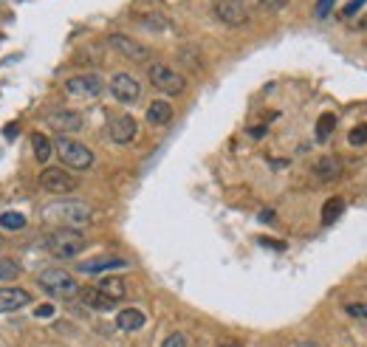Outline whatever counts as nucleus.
<instances>
[{"label":"nucleus","mask_w":367,"mask_h":347,"mask_svg":"<svg viewBox=\"0 0 367 347\" xmlns=\"http://www.w3.org/2000/svg\"><path fill=\"white\" fill-rule=\"evenodd\" d=\"M221 347H240L237 341H226V344H221Z\"/></svg>","instance_id":"obj_35"},{"label":"nucleus","mask_w":367,"mask_h":347,"mask_svg":"<svg viewBox=\"0 0 367 347\" xmlns=\"http://www.w3.org/2000/svg\"><path fill=\"white\" fill-rule=\"evenodd\" d=\"M66 90H68V97H74V99L94 102V99L102 97L105 82L97 74H77V77H68L66 79Z\"/></svg>","instance_id":"obj_7"},{"label":"nucleus","mask_w":367,"mask_h":347,"mask_svg":"<svg viewBox=\"0 0 367 347\" xmlns=\"http://www.w3.org/2000/svg\"><path fill=\"white\" fill-rule=\"evenodd\" d=\"M147 77H150V85L161 93H167V97H178V93L187 90V79H184L175 68L164 66V62H150Z\"/></svg>","instance_id":"obj_5"},{"label":"nucleus","mask_w":367,"mask_h":347,"mask_svg":"<svg viewBox=\"0 0 367 347\" xmlns=\"http://www.w3.org/2000/svg\"><path fill=\"white\" fill-rule=\"evenodd\" d=\"M348 144L350 147H364L367 144V124H359V128H353L348 133Z\"/></svg>","instance_id":"obj_25"},{"label":"nucleus","mask_w":367,"mask_h":347,"mask_svg":"<svg viewBox=\"0 0 367 347\" xmlns=\"http://www.w3.org/2000/svg\"><path fill=\"white\" fill-rule=\"evenodd\" d=\"M136 133H139V121L133 116H116L110 121V139L116 144H130L136 139Z\"/></svg>","instance_id":"obj_13"},{"label":"nucleus","mask_w":367,"mask_h":347,"mask_svg":"<svg viewBox=\"0 0 367 347\" xmlns=\"http://www.w3.org/2000/svg\"><path fill=\"white\" fill-rule=\"evenodd\" d=\"M17 133H20V124H9V128H3V136L6 139H14Z\"/></svg>","instance_id":"obj_32"},{"label":"nucleus","mask_w":367,"mask_h":347,"mask_svg":"<svg viewBox=\"0 0 367 347\" xmlns=\"http://www.w3.org/2000/svg\"><path fill=\"white\" fill-rule=\"evenodd\" d=\"M161 347H190V341H187V336H184V333H170Z\"/></svg>","instance_id":"obj_27"},{"label":"nucleus","mask_w":367,"mask_h":347,"mask_svg":"<svg viewBox=\"0 0 367 347\" xmlns=\"http://www.w3.org/2000/svg\"><path fill=\"white\" fill-rule=\"evenodd\" d=\"M110 93H113V99L116 102H121V105H133V102H139V97H141V85H139V79L133 77V74H113V79H110Z\"/></svg>","instance_id":"obj_8"},{"label":"nucleus","mask_w":367,"mask_h":347,"mask_svg":"<svg viewBox=\"0 0 367 347\" xmlns=\"http://www.w3.org/2000/svg\"><path fill=\"white\" fill-rule=\"evenodd\" d=\"M40 189H46L48 195H71L79 189V181L63 167H46L40 172Z\"/></svg>","instance_id":"obj_6"},{"label":"nucleus","mask_w":367,"mask_h":347,"mask_svg":"<svg viewBox=\"0 0 367 347\" xmlns=\"http://www.w3.org/2000/svg\"><path fill=\"white\" fill-rule=\"evenodd\" d=\"M294 347H319V344H317V341H297Z\"/></svg>","instance_id":"obj_34"},{"label":"nucleus","mask_w":367,"mask_h":347,"mask_svg":"<svg viewBox=\"0 0 367 347\" xmlns=\"http://www.w3.org/2000/svg\"><path fill=\"white\" fill-rule=\"evenodd\" d=\"M212 12H215V17L224 26H243L249 20V12H246V6H243L240 0H218V3L212 6Z\"/></svg>","instance_id":"obj_10"},{"label":"nucleus","mask_w":367,"mask_h":347,"mask_svg":"<svg viewBox=\"0 0 367 347\" xmlns=\"http://www.w3.org/2000/svg\"><path fill=\"white\" fill-rule=\"evenodd\" d=\"M364 3H367V0H350V3L342 9V14H345V17H353V14H356V12H359Z\"/></svg>","instance_id":"obj_29"},{"label":"nucleus","mask_w":367,"mask_h":347,"mask_svg":"<svg viewBox=\"0 0 367 347\" xmlns=\"http://www.w3.org/2000/svg\"><path fill=\"white\" fill-rule=\"evenodd\" d=\"M147 121L152 124V128H164V124H170L172 121V105L164 102V99H156L147 108Z\"/></svg>","instance_id":"obj_17"},{"label":"nucleus","mask_w":367,"mask_h":347,"mask_svg":"<svg viewBox=\"0 0 367 347\" xmlns=\"http://www.w3.org/2000/svg\"><path fill=\"white\" fill-rule=\"evenodd\" d=\"M345 313L353 317V319H367V302H348Z\"/></svg>","instance_id":"obj_26"},{"label":"nucleus","mask_w":367,"mask_h":347,"mask_svg":"<svg viewBox=\"0 0 367 347\" xmlns=\"http://www.w3.org/2000/svg\"><path fill=\"white\" fill-rule=\"evenodd\" d=\"M57 155H59V161H63L66 167L77 170V172H88L90 167H94V152H90L82 141L71 139V136H57V141H51Z\"/></svg>","instance_id":"obj_2"},{"label":"nucleus","mask_w":367,"mask_h":347,"mask_svg":"<svg viewBox=\"0 0 367 347\" xmlns=\"http://www.w3.org/2000/svg\"><path fill=\"white\" fill-rule=\"evenodd\" d=\"M333 128H336V116L333 113H322L319 121H317V139L319 141H328V136L333 133Z\"/></svg>","instance_id":"obj_22"},{"label":"nucleus","mask_w":367,"mask_h":347,"mask_svg":"<svg viewBox=\"0 0 367 347\" xmlns=\"http://www.w3.org/2000/svg\"><path fill=\"white\" fill-rule=\"evenodd\" d=\"M116 268H128V260L125 257H94V260L79 263L82 274H105V271H116Z\"/></svg>","instance_id":"obj_15"},{"label":"nucleus","mask_w":367,"mask_h":347,"mask_svg":"<svg viewBox=\"0 0 367 347\" xmlns=\"http://www.w3.org/2000/svg\"><path fill=\"white\" fill-rule=\"evenodd\" d=\"M32 150H34V159H37L40 164H46V161L51 159V152H54V144H51L43 133H34V136H32Z\"/></svg>","instance_id":"obj_20"},{"label":"nucleus","mask_w":367,"mask_h":347,"mask_svg":"<svg viewBox=\"0 0 367 347\" xmlns=\"http://www.w3.org/2000/svg\"><path fill=\"white\" fill-rule=\"evenodd\" d=\"M77 297H79V302L85 305V308H90V310H113L116 308V299H110L108 294H102L97 286L94 288H79L77 291Z\"/></svg>","instance_id":"obj_14"},{"label":"nucleus","mask_w":367,"mask_h":347,"mask_svg":"<svg viewBox=\"0 0 367 347\" xmlns=\"http://www.w3.org/2000/svg\"><path fill=\"white\" fill-rule=\"evenodd\" d=\"M257 3H260V9H266V12H280V9H286L288 0H257Z\"/></svg>","instance_id":"obj_28"},{"label":"nucleus","mask_w":367,"mask_h":347,"mask_svg":"<svg viewBox=\"0 0 367 347\" xmlns=\"http://www.w3.org/2000/svg\"><path fill=\"white\" fill-rule=\"evenodd\" d=\"M144 322H147V319H144V313H141L139 308H125V310H119V317H116L119 330H128V333L141 330Z\"/></svg>","instance_id":"obj_18"},{"label":"nucleus","mask_w":367,"mask_h":347,"mask_svg":"<svg viewBox=\"0 0 367 347\" xmlns=\"http://www.w3.org/2000/svg\"><path fill=\"white\" fill-rule=\"evenodd\" d=\"M34 317H40V319H48V317H54V305H40V308L34 310Z\"/></svg>","instance_id":"obj_31"},{"label":"nucleus","mask_w":367,"mask_h":347,"mask_svg":"<svg viewBox=\"0 0 367 347\" xmlns=\"http://www.w3.org/2000/svg\"><path fill=\"white\" fill-rule=\"evenodd\" d=\"M32 302V294L26 288H17V286H3L0 288V313H12V310H20Z\"/></svg>","instance_id":"obj_12"},{"label":"nucleus","mask_w":367,"mask_h":347,"mask_svg":"<svg viewBox=\"0 0 367 347\" xmlns=\"http://www.w3.org/2000/svg\"><path fill=\"white\" fill-rule=\"evenodd\" d=\"M23 226H26V215H20V212H3V215H0V229L17 232Z\"/></svg>","instance_id":"obj_23"},{"label":"nucleus","mask_w":367,"mask_h":347,"mask_svg":"<svg viewBox=\"0 0 367 347\" xmlns=\"http://www.w3.org/2000/svg\"><path fill=\"white\" fill-rule=\"evenodd\" d=\"M20 277V266L9 257H0V279H17Z\"/></svg>","instance_id":"obj_24"},{"label":"nucleus","mask_w":367,"mask_h":347,"mask_svg":"<svg viewBox=\"0 0 367 347\" xmlns=\"http://www.w3.org/2000/svg\"><path fill=\"white\" fill-rule=\"evenodd\" d=\"M37 282H40V288H43L48 297H54V299H74L77 291H79L77 279H74L66 268H57V266L43 268L40 277H37Z\"/></svg>","instance_id":"obj_4"},{"label":"nucleus","mask_w":367,"mask_h":347,"mask_svg":"<svg viewBox=\"0 0 367 347\" xmlns=\"http://www.w3.org/2000/svg\"><path fill=\"white\" fill-rule=\"evenodd\" d=\"M43 217L54 226L82 232L90 220H94V212H90V206L82 204V201H57V204H48L43 209Z\"/></svg>","instance_id":"obj_1"},{"label":"nucleus","mask_w":367,"mask_h":347,"mask_svg":"<svg viewBox=\"0 0 367 347\" xmlns=\"http://www.w3.org/2000/svg\"><path fill=\"white\" fill-rule=\"evenodd\" d=\"M260 220H266V224H271V220H274V212H271V209H266V212L260 215Z\"/></svg>","instance_id":"obj_33"},{"label":"nucleus","mask_w":367,"mask_h":347,"mask_svg":"<svg viewBox=\"0 0 367 347\" xmlns=\"http://www.w3.org/2000/svg\"><path fill=\"white\" fill-rule=\"evenodd\" d=\"M102 294H108L110 299H121V297H125L128 294V286H125V279H119V277H102L99 279V286H97Z\"/></svg>","instance_id":"obj_19"},{"label":"nucleus","mask_w":367,"mask_h":347,"mask_svg":"<svg viewBox=\"0 0 367 347\" xmlns=\"http://www.w3.org/2000/svg\"><path fill=\"white\" fill-rule=\"evenodd\" d=\"M342 209H345V201H342V198H328L325 206H322V224L330 226L333 220L342 215Z\"/></svg>","instance_id":"obj_21"},{"label":"nucleus","mask_w":367,"mask_h":347,"mask_svg":"<svg viewBox=\"0 0 367 347\" xmlns=\"http://www.w3.org/2000/svg\"><path fill=\"white\" fill-rule=\"evenodd\" d=\"M0 246H3V235H0Z\"/></svg>","instance_id":"obj_36"},{"label":"nucleus","mask_w":367,"mask_h":347,"mask_svg":"<svg viewBox=\"0 0 367 347\" xmlns=\"http://www.w3.org/2000/svg\"><path fill=\"white\" fill-rule=\"evenodd\" d=\"M48 124L57 130V136H71V133H79L82 130V116L77 110H54L48 116Z\"/></svg>","instance_id":"obj_11"},{"label":"nucleus","mask_w":367,"mask_h":347,"mask_svg":"<svg viewBox=\"0 0 367 347\" xmlns=\"http://www.w3.org/2000/svg\"><path fill=\"white\" fill-rule=\"evenodd\" d=\"M314 175L319 181H336L342 175V159L339 155H322V159L317 161V167H314Z\"/></svg>","instance_id":"obj_16"},{"label":"nucleus","mask_w":367,"mask_h":347,"mask_svg":"<svg viewBox=\"0 0 367 347\" xmlns=\"http://www.w3.org/2000/svg\"><path fill=\"white\" fill-rule=\"evenodd\" d=\"M330 9H333V0H319V3H317V17H319V20L328 17Z\"/></svg>","instance_id":"obj_30"},{"label":"nucleus","mask_w":367,"mask_h":347,"mask_svg":"<svg viewBox=\"0 0 367 347\" xmlns=\"http://www.w3.org/2000/svg\"><path fill=\"white\" fill-rule=\"evenodd\" d=\"M108 48H113L119 57L133 59V62H144V59L150 57V48H147V46H141L139 40H133V37H128V34H119V31L108 37Z\"/></svg>","instance_id":"obj_9"},{"label":"nucleus","mask_w":367,"mask_h":347,"mask_svg":"<svg viewBox=\"0 0 367 347\" xmlns=\"http://www.w3.org/2000/svg\"><path fill=\"white\" fill-rule=\"evenodd\" d=\"M88 246V237L79 232V229H57L46 237V248L51 257H59V260H71L77 257L79 251Z\"/></svg>","instance_id":"obj_3"}]
</instances>
